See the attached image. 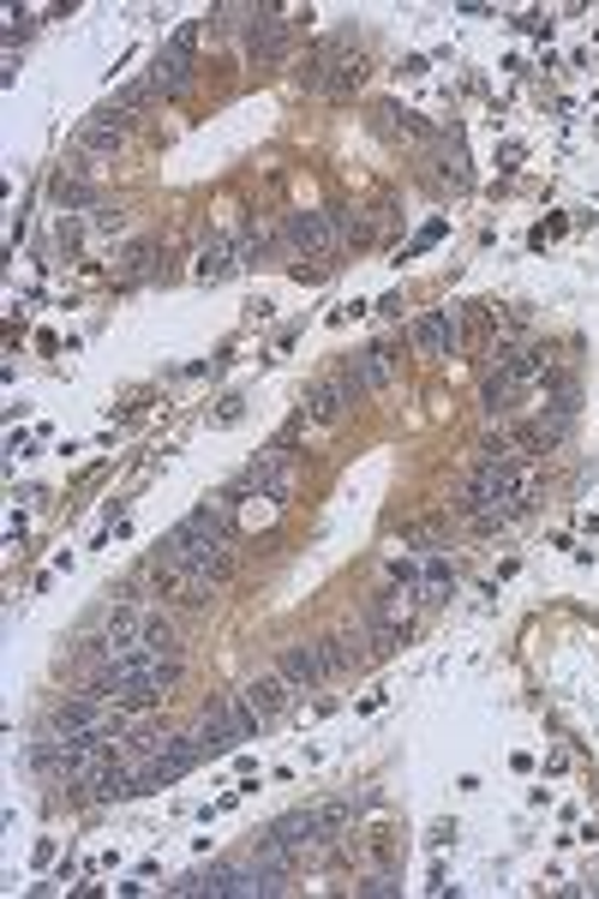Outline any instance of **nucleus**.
<instances>
[{
	"instance_id": "1",
	"label": "nucleus",
	"mask_w": 599,
	"mask_h": 899,
	"mask_svg": "<svg viewBox=\"0 0 599 899\" xmlns=\"http://www.w3.org/2000/svg\"><path fill=\"white\" fill-rule=\"evenodd\" d=\"M156 557H168V564H181L186 576H198V582H228V570H235V546H228V534H222V516L204 503V510H193L181 528H168V540H162V552Z\"/></svg>"
},
{
	"instance_id": "2",
	"label": "nucleus",
	"mask_w": 599,
	"mask_h": 899,
	"mask_svg": "<svg viewBox=\"0 0 599 899\" xmlns=\"http://www.w3.org/2000/svg\"><path fill=\"white\" fill-rule=\"evenodd\" d=\"M294 480H300V456H294V444H270L264 456L252 462L247 474H240V486H235V503H247V498H264L270 510L276 503H288L294 498Z\"/></svg>"
},
{
	"instance_id": "3",
	"label": "nucleus",
	"mask_w": 599,
	"mask_h": 899,
	"mask_svg": "<svg viewBox=\"0 0 599 899\" xmlns=\"http://www.w3.org/2000/svg\"><path fill=\"white\" fill-rule=\"evenodd\" d=\"M193 48H198V24H186V31H174V43L156 54V66H150L156 97H181V90L193 85Z\"/></svg>"
},
{
	"instance_id": "4",
	"label": "nucleus",
	"mask_w": 599,
	"mask_h": 899,
	"mask_svg": "<svg viewBox=\"0 0 599 899\" xmlns=\"http://www.w3.org/2000/svg\"><path fill=\"white\" fill-rule=\"evenodd\" d=\"M353 397H360V390H353V378H348V372H330V378H318V384L306 390L300 414H306L312 426H342V414H348Z\"/></svg>"
},
{
	"instance_id": "5",
	"label": "nucleus",
	"mask_w": 599,
	"mask_h": 899,
	"mask_svg": "<svg viewBox=\"0 0 599 899\" xmlns=\"http://www.w3.org/2000/svg\"><path fill=\"white\" fill-rule=\"evenodd\" d=\"M288 247L300 258H336V228H330V210H294L288 216Z\"/></svg>"
},
{
	"instance_id": "6",
	"label": "nucleus",
	"mask_w": 599,
	"mask_h": 899,
	"mask_svg": "<svg viewBox=\"0 0 599 899\" xmlns=\"http://www.w3.org/2000/svg\"><path fill=\"white\" fill-rule=\"evenodd\" d=\"M288 31H294V12H264V7H258V19L247 31V61L252 66L282 61V54H288Z\"/></svg>"
},
{
	"instance_id": "7",
	"label": "nucleus",
	"mask_w": 599,
	"mask_h": 899,
	"mask_svg": "<svg viewBox=\"0 0 599 899\" xmlns=\"http://www.w3.org/2000/svg\"><path fill=\"white\" fill-rule=\"evenodd\" d=\"M276 672L288 678L294 690L330 684V665H324V648H318V642H288V648H282V660H276Z\"/></svg>"
},
{
	"instance_id": "8",
	"label": "nucleus",
	"mask_w": 599,
	"mask_h": 899,
	"mask_svg": "<svg viewBox=\"0 0 599 899\" xmlns=\"http://www.w3.org/2000/svg\"><path fill=\"white\" fill-rule=\"evenodd\" d=\"M270 840H276L288 857H300V852H318V846H330V834L318 827V810H294V815H282L276 827H270Z\"/></svg>"
},
{
	"instance_id": "9",
	"label": "nucleus",
	"mask_w": 599,
	"mask_h": 899,
	"mask_svg": "<svg viewBox=\"0 0 599 899\" xmlns=\"http://www.w3.org/2000/svg\"><path fill=\"white\" fill-rule=\"evenodd\" d=\"M414 348L444 360V354H461V312H432V318L414 324Z\"/></svg>"
},
{
	"instance_id": "10",
	"label": "nucleus",
	"mask_w": 599,
	"mask_h": 899,
	"mask_svg": "<svg viewBox=\"0 0 599 899\" xmlns=\"http://www.w3.org/2000/svg\"><path fill=\"white\" fill-rule=\"evenodd\" d=\"M366 73H372V61H366L360 48H336V61H330V78H324V97H353V90L366 85Z\"/></svg>"
},
{
	"instance_id": "11",
	"label": "nucleus",
	"mask_w": 599,
	"mask_h": 899,
	"mask_svg": "<svg viewBox=\"0 0 599 899\" xmlns=\"http://www.w3.org/2000/svg\"><path fill=\"white\" fill-rule=\"evenodd\" d=\"M348 378H353V390H390V384H396V354H390V348L353 354Z\"/></svg>"
},
{
	"instance_id": "12",
	"label": "nucleus",
	"mask_w": 599,
	"mask_h": 899,
	"mask_svg": "<svg viewBox=\"0 0 599 899\" xmlns=\"http://www.w3.org/2000/svg\"><path fill=\"white\" fill-rule=\"evenodd\" d=\"M247 702L258 707V714H282V707L294 702V684L282 672H264V678H252V684H247Z\"/></svg>"
},
{
	"instance_id": "13",
	"label": "nucleus",
	"mask_w": 599,
	"mask_h": 899,
	"mask_svg": "<svg viewBox=\"0 0 599 899\" xmlns=\"http://www.w3.org/2000/svg\"><path fill=\"white\" fill-rule=\"evenodd\" d=\"M78 144H85V150H120V144H127V115H115V108L97 115L85 132H78Z\"/></svg>"
},
{
	"instance_id": "14",
	"label": "nucleus",
	"mask_w": 599,
	"mask_h": 899,
	"mask_svg": "<svg viewBox=\"0 0 599 899\" xmlns=\"http://www.w3.org/2000/svg\"><path fill=\"white\" fill-rule=\"evenodd\" d=\"M156 258H162V247H156V240H132V247L127 252H120V282H150V277H156Z\"/></svg>"
},
{
	"instance_id": "15",
	"label": "nucleus",
	"mask_w": 599,
	"mask_h": 899,
	"mask_svg": "<svg viewBox=\"0 0 599 899\" xmlns=\"http://www.w3.org/2000/svg\"><path fill=\"white\" fill-rule=\"evenodd\" d=\"M228 270H240V247H235V240H222V235H216L210 247L198 252V277H204V282H216V277H228Z\"/></svg>"
},
{
	"instance_id": "16",
	"label": "nucleus",
	"mask_w": 599,
	"mask_h": 899,
	"mask_svg": "<svg viewBox=\"0 0 599 899\" xmlns=\"http://www.w3.org/2000/svg\"><path fill=\"white\" fill-rule=\"evenodd\" d=\"M366 636H330V642H318L324 648V665H330V678H342V672H353V665L366 660Z\"/></svg>"
},
{
	"instance_id": "17",
	"label": "nucleus",
	"mask_w": 599,
	"mask_h": 899,
	"mask_svg": "<svg viewBox=\"0 0 599 899\" xmlns=\"http://www.w3.org/2000/svg\"><path fill=\"white\" fill-rule=\"evenodd\" d=\"M515 397H522V384H515L510 372H498L492 384H486V414H492V420H498V414H515V408H522Z\"/></svg>"
},
{
	"instance_id": "18",
	"label": "nucleus",
	"mask_w": 599,
	"mask_h": 899,
	"mask_svg": "<svg viewBox=\"0 0 599 899\" xmlns=\"http://www.w3.org/2000/svg\"><path fill=\"white\" fill-rule=\"evenodd\" d=\"M222 707H228V719H235L240 744H247V738H258V719H264V714H258V707L247 702V690H235V696H222Z\"/></svg>"
},
{
	"instance_id": "19",
	"label": "nucleus",
	"mask_w": 599,
	"mask_h": 899,
	"mask_svg": "<svg viewBox=\"0 0 599 899\" xmlns=\"http://www.w3.org/2000/svg\"><path fill=\"white\" fill-rule=\"evenodd\" d=\"M318 827H324L330 840L348 834V827H353V803H348V798H324V803H318Z\"/></svg>"
},
{
	"instance_id": "20",
	"label": "nucleus",
	"mask_w": 599,
	"mask_h": 899,
	"mask_svg": "<svg viewBox=\"0 0 599 899\" xmlns=\"http://www.w3.org/2000/svg\"><path fill=\"white\" fill-rule=\"evenodd\" d=\"M144 648H156V653H174V624L168 618H156V611H150L144 618V636H139Z\"/></svg>"
},
{
	"instance_id": "21",
	"label": "nucleus",
	"mask_w": 599,
	"mask_h": 899,
	"mask_svg": "<svg viewBox=\"0 0 599 899\" xmlns=\"http://www.w3.org/2000/svg\"><path fill=\"white\" fill-rule=\"evenodd\" d=\"M390 582H402V588H420V582H426V570H420L414 557H396V564H390Z\"/></svg>"
},
{
	"instance_id": "22",
	"label": "nucleus",
	"mask_w": 599,
	"mask_h": 899,
	"mask_svg": "<svg viewBox=\"0 0 599 899\" xmlns=\"http://www.w3.org/2000/svg\"><path fill=\"white\" fill-rule=\"evenodd\" d=\"M420 570H426V588H449V557L444 552H432Z\"/></svg>"
},
{
	"instance_id": "23",
	"label": "nucleus",
	"mask_w": 599,
	"mask_h": 899,
	"mask_svg": "<svg viewBox=\"0 0 599 899\" xmlns=\"http://www.w3.org/2000/svg\"><path fill=\"white\" fill-rule=\"evenodd\" d=\"M360 893H378V899H384V893H396V876H390V869H372V876L360 881Z\"/></svg>"
},
{
	"instance_id": "24",
	"label": "nucleus",
	"mask_w": 599,
	"mask_h": 899,
	"mask_svg": "<svg viewBox=\"0 0 599 899\" xmlns=\"http://www.w3.org/2000/svg\"><path fill=\"white\" fill-rule=\"evenodd\" d=\"M54 193H61V204H90V186L85 181H61Z\"/></svg>"
}]
</instances>
